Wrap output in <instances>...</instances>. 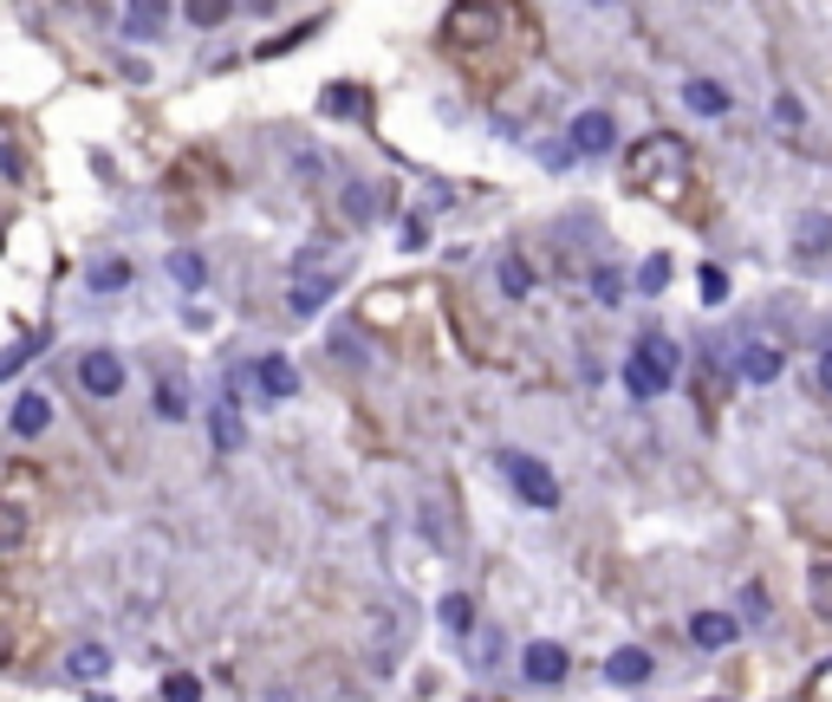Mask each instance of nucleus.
Returning <instances> with one entry per match:
<instances>
[{
    "mask_svg": "<svg viewBox=\"0 0 832 702\" xmlns=\"http://www.w3.org/2000/svg\"><path fill=\"white\" fill-rule=\"evenodd\" d=\"M683 176H690V150H683V138H670V131H650V138L624 156V183L637 196H664L670 202L683 189Z\"/></svg>",
    "mask_w": 832,
    "mask_h": 702,
    "instance_id": "obj_1",
    "label": "nucleus"
},
{
    "mask_svg": "<svg viewBox=\"0 0 832 702\" xmlns=\"http://www.w3.org/2000/svg\"><path fill=\"white\" fill-rule=\"evenodd\" d=\"M670 384H677V345H670L664 332H644L637 351L624 358V391H631L637 404H657Z\"/></svg>",
    "mask_w": 832,
    "mask_h": 702,
    "instance_id": "obj_2",
    "label": "nucleus"
},
{
    "mask_svg": "<svg viewBox=\"0 0 832 702\" xmlns=\"http://www.w3.org/2000/svg\"><path fill=\"white\" fill-rule=\"evenodd\" d=\"M501 475H507V489L521 494L534 514H554L559 507V482L554 469L540 462V456H521V449H501Z\"/></svg>",
    "mask_w": 832,
    "mask_h": 702,
    "instance_id": "obj_3",
    "label": "nucleus"
},
{
    "mask_svg": "<svg viewBox=\"0 0 832 702\" xmlns=\"http://www.w3.org/2000/svg\"><path fill=\"white\" fill-rule=\"evenodd\" d=\"M397 657H404V612L397 605H377L371 612V632H364V663H371V677H391Z\"/></svg>",
    "mask_w": 832,
    "mask_h": 702,
    "instance_id": "obj_4",
    "label": "nucleus"
},
{
    "mask_svg": "<svg viewBox=\"0 0 832 702\" xmlns=\"http://www.w3.org/2000/svg\"><path fill=\"white\" fill-rule=\"evenodd\" d=\"M501 33V7L494 0H462L449 20H442V40L456 46V53H469V46H488Z\"/></svg>",
    "mask_w": 832,
    "mask_h": 702,
    "instance_id": "obj_5",
    "label": "nucleus"
},
{
    "mask_svg": "<svg viewBox=\"0 0 832 702\" xmlns=\"http://www.w3.org/2000/svg\"><path fill=\"white\" fill-rule=\"evenodd\" d=\"M78 384H85V397H98V404H111L118 391H124V358L105 345H91L78 358Z\"/></svg>",
    "mask_w": 832,
    "mask_h": 702,
    "instance_id": "obj_6",
    "label": "nucleus"
},
{
    "mask_svg": "<svg viewBox=\"0 0 832 702\" xmlns=\"http://www.w3.org/2000/svg\"><path fill=\"white\" fill-rule=\"evenodd\" d=\"M208 442H215V456H241L248 429H241V404H234V391H221V397L208 404Z\"/></svg>",
    "mask_w": 832,
    "mask_h": 702,
    "instance_id": "obj_7",
    "label": "nucleus"
},
{
    "mask_svg": "<svg viewBox=\"0 0 832 702\" xmlns=\"http://www.w3.org/2000/svg\"><path fill=\"white\" fill-rule=\"evenodd\" d=\"M521 677H527V683H540V690L566 683V644H554V637H534V644L521 650Z\"/></svg>",
    "mask_w": 832,
    "mask_h": 702,
    "instance_id": "obj_8",
    "label": "nucleus"
},
{
    "mask_svg": "<svg viewBox=\"0 0 832 702\" xmlns=\"http://www.w3.org/2000/svg\"><path fill=\"white\" fill-rule=\"evenodd\" d=\"M572 150H579V156H605V150H612V143H618V124H612V111H579V118H572Z\"/></svg>",
    "mask_w": 832,
    "mask_h": 702,
    "instance_id": "obj_9",
    "label": "nucleus"
},
{
    "mask_svg": "<svg viewBox=\"0 0 832 702\" xmlns=\"http://www.w3.org/2000/svg\"><path fill=\"white\" fill-rule=\"evenodd\" d=\"M650 650L644 644H624V650H612V663H605V683H618V690H637V683H650Z\"/></svg>",
    "mask_w": 832,
    "mask_h": 702,
    "instance_id": "obj_10",
    "label": "nucleus"
},
{
    "mask_svg": "<svg viewBox=\"0 0 832 702\" xmlns=\"http://www.w3.org/2000/svg\"><path fill=\"white\" fill-rule=\"evenodd\" d=\"M7 429H13L20 442H33V436H46V429H53V397H40V391H26V397L13 404V417H7Z\"/></svg>",
    "mask_w": 832,
    "mask_h": 702,
    "instance_id": "obj_11",
    "label": "nucleus"
},
{
    "mask_svg": "<svg viewBox=\"0 0 832 702\" xmlns=\"http://www.w3.org/2000/svg\"><path fill=\"white\" fill-rule=\"evenodd\" d=\"M254 384H261V397H267V404H286V397L299 391V371H293L280 351H267V358L254 364Z\"/></svg>",
    "mask_w": 832,
    "mask_h": 702,
    "instance_id": "obj_12",
    "label": "nucleus"
},
{
    "mask_svg": "<svg viewBox=\"0 0 832 702\" xmlns=\"http://www.w3.org/2000/svg\"><path fill=\"white\" fill-rule=\"evenodd\" d=\"M735 377H742V384H774V377H780V351L767 345V339H748L742 358H735Z\"/></svg>",
    "mask_w": 832,
    "mask_h": 702,
    "instance_id": "obj_13",
    "label": "nucleus"
},
{
    "mask_svg": "<svg viewBox=\"0 0 832 702\" xmlns=\"http://www.w3.org/2000/svg\"><path fill=\"white\" fill-rule=\"evenodd\" d=\"M339 281H346L339 267H332V274H299V281H293V312H299V319H313V312L339 293Z\"/></svg>",
    "mask_w": 832,
    "mask_h": 702,
    "instance_id": "obj_14",
    "label": "nucleus"
},
{
    "mask_svg": "<svg viewBox=\"0 0 832 702\" xmlns=\"http://www.w3.org/2000/svg\"><path fill=\"white\" fill-rule=\"evenodd\" d=\"M150 410H156L163 423H183L189 417V384H183L176 371H163V377L150 384Z\"/></svg>",
    "mask_w": 832,
    "mask_h": 702,
    "instance_id": "obj_15",
    "label": "nucleus"
},
{
    "mask_svg": "<svg viewBox=\"0 0 832 702\" xmlns=\"http://www.w3.org/2000/svg\"><path fill=\"white\" fill-rule=\"evenodd\" d=\"M169 20V0H124V33L131 40H156Z\"/></svg>",
    "mask_w": 832,
    "mask_h": 702,
    "instance_id": "obj_16",
    "label": "nucleus"
},
{
    "mask_svg": "<svg viewBox=\"0 0 832 702\" xmlns=\"http://www.w3.org/2000/svg\"><path fill=\"white\" fill-rule=\"evenodd\" d=\"M735 632H742V625H735L729 612H696V618H690V637L702 644V650H729Z\"/></svg>",
    "mask_w": 832,
    "mask_h": 702,
    "instance_id": "obj_17",
    "label": "nucleus"
},
{
    "mask_svg": "<svg viewBox=\"0 0 832 702\" xmlns=\"http://www.w3.org/2000/svg\"><path fill=\"white\" fill-rule=\"evenodd\" d=\"M683 105H690L696 118H722L735 98H729V85H715V78H690V85H683Z\"/></svg>",
    "mask_w": 832,
    "mask_h": 702,
    "instance_id": "obj_18",
    "label": "nucleus"
},
{
    "mask_svg": "<svg viewBox=\"0 0 832 702\" xmlns=\"http://www.w3.org/2000/svg\"><path fill=\"white\" fill-rule=\"evenodd\" d=\"M384 209H391V202H384V189H377V183H351V189H346V221H358V228H371Z\"/></svg>",
    "mask_w": 832,
    "mask_h": 702,
    "instance_id": "obj_19",
    "label": "nucleus"
},
{
    "mask_svg": "<svg viewBox=\"0 0 832 702\" xmlns=\"http://www.w3.org/2000/svg\"><path fill=\"white\" fill-rule=\"evenodd\" d=\"M105 670H111V650H105V644H78V650L66 657V677H72V683H98Z\"/></svg>",
    "mask_w": 832,
    "mask_h": 702,
    "instance_id": "obj_20",
    "label": "nucleus"
},
{
    "mask_svg": "<svg viewBox=\"0 0 832 702\" xmlns=\"http://www.w3.org/2000/svg\"><path fill=\"white\" fill-rule=\"evenodd\" d=\"M436 618H442V632L449 637H469L475 632V599H469V592H449V599L436 605Z\"/></svg>",
    "mask_w": 832,
    "mask_h": 702,
    "instance_id": "obj_21",
    "label": "nucleus"
},
{
    "mask_svg": "<svg viewBox=\"0 0 832 702\" xmlns=\"http://www.w3.org/2000/svg\"><path fill=\"white\" fill-rule=\"evenodd\" d=\"M793 241H800V261H820V254H832V215H807Z\"/></svg>",
    "mask_w": 832,
    "mask_h": 702,
    "instance_id": "obj_22",
    "label": "nucleus"
},
{
    "mask_svg": "<svg viewBox=\"0 0 832 702\" xmlns=\"http://www.w3.org/2000/svg\"><path fill=\"white\" fill-rule=\"evenodd\" d=\"M319 105H326V118H371V98H364L358 85H332Z\"/></svg>",
    "mask_w": 832,
    "mask_h": 702,
    "instance_id": "obj_23",
    "label": "nucleus"
},
{
    "mask_svg": "<svg viewBox=\"0 0 832 702\" xmlns=\"http://www.w3.org/2000/svg\"><path fill=\"white\" fill-rule=\"evenodd\" d=\"M807 599H813V612L832 625V560H813V566H807Z\"/></svg>",
    "mask_w": 832,
    "mask_h": 702,
    "instance_id": "obj_24",
    "label": "nucleus"
},
{
    "mask_svg": "<svg viewBox=\"0 0 832 702\" xmlns=\"http://www.w3.org/2000/svg\"><path fill=\"white\" fill-rule=\"evenodd\" d=\"M169 281H176V286H189V293H196V286L208 281L202 254H196V248H176V254H169Z\"/></svg>",
    "mask_w": 832,
    "mask_h": 702,
    "instance_id": "obj_25",
    "label": "nucleus"
},
{
    "mask_svg": "<svg viewBox=\"0 0 832 702\" xmlns=\"http://www.w3.org/2000/svg\"><path fill=\"white\" fill-rule=\"evenodd\" d=\"M501 293H507V299H527V293H534V267H527L521 254L501 261Z\"/></svg>",
    "mask_w": 832,
    "mask_h": 702,
    "instance_id": "obj_26",
    "label": "nucleus"
},
{
    "mask_svg": "<svg viewBox=\"0 0 832 702\" xmlns=\"http://www.w3.org/2000/svg\"><path fill=\"white\" fill-rule=\"evenodd\" d=\"M26 540V507L20 501H0V553H13Z\"/></svg>",
    "mask_w": 832,
    "mask_h": 702,
    "instance_id": "obj_27",
    "label": "nucleus"
},
{
    "mask_svg": "<svg viewBox=\"0 0 832 702\" xmlns=\"http://www.w3.org/2000/svg\"><path fill=\"white\" fill-rule=\"evenodd\" d=\"M183 13H189V26H221L228 13H234V0H183Z\"/></svg>",
    "mask_w": 832,
    "mask_h": 702,
    "instance_id": "obj_28",
    "label": "nucleus"
},
{
    "mask_svg": "<svg viewBox=\"0 0 832 702\" xmlns=\"http://www.w3.org/2000/svg\"><path fill=\"white\" fill-rule=\"evenodd\" d=\"M131 286V261H105V267H91V293H124Z\"/></svg>",
    "mask_w": 832,
    "mask_h": 702,
    "instance_id": "obj_29",
    "label": "nucleus"
},
{
    "mask_svg": "<svg viewBox=\"0 0 832 702\" xmlns=\"http://www.w3.org/2000/svg\"><path fill=\"white\" fill-rule=\"evenodd\" d=\"M664 286H670V261H664V254H650V261L637 267V293H664Z\"/></svg>",
    "mask_w": 832,
    "mask_h": 702,
    "instance_id": "obj_30",
    "label": "nucleus"
},
{
    "mask_svg": "<svg viewBox=\"0 0 832 702\" xmlns=\"http://www.w3.org/2000/svg\"><path fill=\"white\" fill-rule=\"evenodd\" d=\"M696 293H702V306H722V299H729V274H722V267H702V274H696Z\"/></svg>",
    "mask_w": 832,
    "mask_h": 702,
    "instance_id": "obj_31",
    "label": "nucleus"
},
{
    "mask_svg": "<svg viewBox=\"0 0 832 702\" xmlns=\"http://www.w3.org/2000/svg\"><path fill=\"white\" fill-rule=\"evenodd\" d=\"M592 293H599V306H618L624 299V274L618 267H599V274H592Z\"/></svg>",
    "mask_w": 832,
    "mask_h": 702,
    "instance_id": "obj_32",
    "label": "nucleus"
},
{
    "mask_svg": "<svg viewBox=\"0 0 832 702\" xmlns=\"http://www.w3.org/2000/svg\"><path fill=\"white\" fill-rule=\"evenodd\" d=\"M313 267H319V274H332V241H313V248L293 261V274H313Z\"/></svg>",
    "mask_w": 832,
    "mask_h": 702,
    "instance_id": "obj_33",
    "label": "nucleus"
},
{
    "mask_svg": "<svg viewBox=\"0 0 832 702\" xmlns=\"http://www.w3.org/2000/svg\"><path fill=\"white\" fill-rule=\"evenodd\" d=\"M774 124H780V131H800V124H807L800 98H787V91H780V98H774Z\"/></svg>",
    "mask_w": 832,
    "mask_h": 702,
    "instance_id": "obj_34",
    "label": "nucleus"
},
{
    "mask_svg": "<svg viewBox=\"0 0 832 702\" xmlns=\"http://www.w3.org/2000/svg\"><path fill=\"white\" fill-rule=\"evenodd\" d=\"M163 702H202V683L196 677H169L163 683Z\"/></svg>",
    "mask_w": 832,
    "mask_h": 702,
    "instance_id": "obj_35",
    "label": "nucleus"
},
{
    "mask_svg": "<svg viewBox=\"0 0 832 702\" xmlns=\"http://www.w3.org/2000/svg\"><path fill=\"white\" fill-rule=\"evenodd\" d=\"M742 618H755V625L767 618V592L762 585H742Z\"/></svg>",
    "mask_w": 832,
    "mask_h": 702,
    "instance_id": "obj_36",
    "label": "nucleus"
},
{
    "mask_svg": "<svg viewBox=\"0 0 832 702\" xmlns=\"http://www.w3.org/2000/svg\"><path fill=\"white\" fill-rule=\"evenodd\" d=\"M33 364V345H13V351H0V377H13V371H26Z\"/></svg>",
    "mask_w": 832,
    "mask_h": 702,
    "instance_id": "obj_37",
    "label": "nucleus"
},
{
    "mask_svg": "<svg viewBox=\"0 0 832 702\" xmlns=\"http://www.w3.org/2000/svg\"><path fill=\"white\" fill-rule=\"evenodd\" d=\"M404 248H429V221H423V215H410V221H404Z\"/></svg>",
    "mask_w": 832,
    "mask_h": 702,
    "instance_id": "obj_38",
    "label": "nucleus"
},
{
    "mask_svg": "<svg viewBox=\"0 0 832 702\" xmlns=\"http://www.w3.org/2000/svg\"><path fill=\"white\" fill-rule=\"evenodd\" d=\"M820 391L832 397V351H820Z\"/></svg>",
    "mask_w": 832,
    "mask_h": 702,
    "instance_id": "obj_39",
    "label": "nucleus"
},
{
    "mask_svg": "<svg viewBox=\"0 0 832 702\" xmlns=\"http://www.w3.org/2000/svg\"><path fill=\"white\" fill-rule=\"evenodd\" d=\"M241 7H254V13H267V7H274V0H241Z\"/></svg>",
    "mask_w": 832,
    "mask_h": 702,
    "instance_id": "obj_40",
    "label": "nucleus"
},
{
    "mask_svg": "<svg viewBox=\"0 0 832 702\" xmlns=\"http://www.w3.org/2000/svg\"><path fill=\"white\" fill-rule=\"evenodd\" d=\"M0 163H13V156H7V124H0Z\"/></svg>",
    "mask_w": 832,
    "mask_h": 702,
    "instance_id": "obj_41",
    "label": "nucleus"
},
{
    "mask_svg": "<svg viewBox=\"0 0 832 702\" xmlns=\"http://www.w3.org/2000/svg\"><path fill=\"white\" fill-rule=\"evenodd\" d=\"M7 650H13V644H7V632H0V663H7Z\"/></svg>",
    "mask_w": 832,
    "mask_h": 702,
    "instance_id": "obj_42",
    "label": "nucleus"
},
{
    "mask_svg": "<svg viewBox=\"0 0 832 702\" xmlns=\"http://www.w3.org/2000/svg\"><path fill=\"white\" fill-rule=\"evenodd\" d=\"M91 702H118V696H91Z\"/></svg>",
    "mask_w": 832,
    "mask_h": 702,
    "instance_id": "obj_43",
    "label": "nucleus"
},
{
    "mask_svg": "<svg viewBox=\"0 0 832 702\" xmlns=\"http://www.w3.org/2000/svg\"><path fill=\"white\" fill-rule=\"evenodd\" d=\"M592 7H612V0H592Z\"/></svg>",
    "mask_w": 832,
    "mask_h": 702,
    "instance_id": "obj_44",
    "label": "nucleus"
}]
</instances>
